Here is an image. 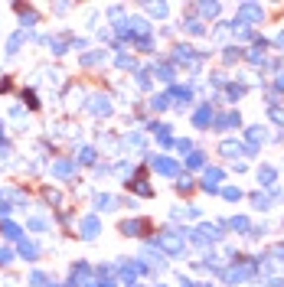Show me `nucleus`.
Here are the masks:
<instances>
[{
  "label": "nucleus",
  "mask_w": 284,
  "mask_h": 287,
  "mask_svg": "<svg viewBox=\"0 0 284 287\" xmlns=\"http://www.w3.org/2000/svg\"><path fill=\"white\" fill-rule=\"evenodd\" d=\"M150 245L164 248L167 255H180V251H183V232H160L157 238L150 241Z\"/></svg>",
  "instance_id": "obj_1"
},
{
  "label": "nucleus",
  "mask_w": 284,
  "mask_h": 287,
  "mask_svg": "<svg viewBox=\"0 0 284 287\" xmlns=\"http://www.w3.org/2000/svg\"><path fill=\"white\" fill-rule=\"evenodd\" d=\"M98 232H102V222H98V216H85L79 222V235L85 241H92V238H98Z\"/></svg>",
  "instance_id": "obj_2"
},
{
  "label": "nucleus",
  "mask_w": 284,
  "mask_h": 287,
  "mask_svg": "<svg viewBox=\"0 0 284 287\" xmlns=\"http://www.w3.org/2000/svg\"><path fill=\"white\" fill-rule=\"evenodd\" d=\"M150 167H154L160 176H176V173H180V167H176L173 160H167V157H150Z\"/></svg>",
  "instance_id": "obj_3"
},
{
  "label": "nucleus",
  "mask_w": 284,
  "mask_h": 287,
  "mask_svg": "<svg viewBox=\"0 0 284 287\" xmlns=\"http://www.w3.org/2000/svg\"><path fill=\"white\" fill-rule=\"evenodd\" d=\"M147 229L150 225L144 222V219H127V222H121V235H127V238H131V235H144Z\"/></svg>",
  "instance_id": "obj_4"
},
{
  "label": "nucleus",
  "mask_w": 284,
  "mask_h": 287,
  "mask_svg": "<svg viewBox=\"0 0 284 287\" xmlns=\"http://www.w3.org/2000/svg\"><path fill=\"white\" fill-rule=\"evenodd\" d=\"M53 173H56L59 179H69L72 173H75V163H72V160H56V163H53Z\"/></svg>",
  "instance_id": "obj_5"
},
{
  "label": "nucleus",
  "mask_w": 284,
  "mask_h": 287,
  "mask_svg": "<svg viewBox=\"0 0 284 287\" xmlns=\"http://www.w3.org/2000/svg\"><path fill=\"white\" fill-rule=\"evenodd\" d=\"M209 121H213V108H209V105H203V108L193 115V124H196V127H206Z\"/></svg>",
  "instance_id": "obj_6"
},
{
  "label": "nucleus",
  "mask_w": 284,
  "mask_h": 287,
  "mask_svg": "<svg viewBox=\"0 0 284 287\" xmlns=\"http://www.w3.org/2000/svg\"><path fill=\"white\" fill-rule=\"evenodd\" d=\"M20 255L26 258V261H36V258H40V248H36V245H33V241H20Z\"/></svg>",
  "instance_id": "obj_7"
},
{
  "label": "nucleus",
  "mask_w": 284,
  "mask_h": 287,
  "mask_svg": "<svg viewBox=\"0 0 284 287\" xmlns=\"http://www.w3.org/2000/svg\"><path fill=\"white\" fill-rule=\"evenodd\" d=\"M0 232L7 235V238H20V235H23V232H20V225L10 222V219H3V222H0Z\"/></svg>",
  "instance_id": "obj_8"
},
{
  "label": "nucleus",
  "mask_w": 284,
  "mask_h": 287,
  "mask_svg": "<svg viewBox=\"0 0 284 287\" xmlns=\"http://www.w3.org/2000/svg\"><path fill=\"white\" fill-rule=\"evenodd\" d=\"M196 238H199V241H216V238H219V232H216L213 225H199V235H196Z\"/></svg>",
  "instance_id": "obj_9"
},
{
  "label": "nucleus",
  "mask_w": 284,
  "mask_h": 287,
  "mask_svg": "<svg viewBox=\"0 0 284 287\" xmlns=\"http://www.w3.org/2000/svg\"><path fill=\"white\" fill-rule=\"evenodd\" d=\"M232 127H238V115H226V117H219V127H216V131H232Z\"/></svg>",
  "instance_id": "obj_10"
},
{
  "label": "nucleus",
  "mask_w": 284,
  "mask_h": 287,
  "mask_svg": "<svg viewBox=\"0 0 284 287\" xmlns=\"http://www.w3.org/2000/svg\"><path fill=\"white\" fill-rule=\"evenodd\" d=\"M167 105H170V95H154V98H150V108L154 111H164Z\"/></svg>",
  "instance_id": "obj_11"
},
{
  "label": "nucleus",
  "mask_w": 284,
  "mask_h": 287,
  "mask_svg": "<svg viewBox=\"0 0 284 287\" xmlns=\"http://www.w3.org/2000/svg\"><path fill=\"white\" fill-rule=\"evenodd\" d=\"M95 202H98V209H105V212H108V209H114V196H108V193H102Z\"/></svg>",
  "instance_id": "obj_12"
},
{
  "label": "nucleus",
  "mask_w": 284,
  "mask_h": 287,
  "mask_svg": "<svg viewBox=\"0 0 284 287\" xmlns=\"http://www.w3.org/2000/svg\"><path fill=\"white\" fill-rule=\"evenodd\" d=\"M75 163H95V150L92 147H82L79 157H75Z\"/></svg>",
  "instance_id": "obj_13"
},
{
  "label": "nucleus",
  "mask_w": 284,
  "mask_h": 287,
  "mask_svg": "<svg viewBox=\"0 0 284 287\" xmlns=\"http://www.w3.org/2000/svg\"><path fill=\"white\" fill-rule=\"evenodd\" d=\"M127 186H134V193H137V196H150V193H154V189H150L144 179H134V183H127Z\"/></svg>",
  "instance_id": "obj_14"
},
{
  "label": "nucleus",
  "mask_w": 284,
  "mask_h": 287,
  "mask_svg": "<svg viewBox=\"0 0 284 287\" xmlns=\"http://www.w3.org/2000/svg\"><path fill=\"white\" fill-rule=\"evenodd\" d=\"M157 72V78H164V82H173V69L170 65H160V69H154Z\"/></svg>",
  "instance_id": "obj_15"
},
{
  "label": "nucleus",
  "mask_w": 284,
  "mask_h": 287,
  "mask_svg": "<svg viewBox=\"0 0 284 287\" xmlns=\"http://www.w3.org/2000/svg\"><path fill=\"white\" fill-rule=\"evenodd\" d=\"M102 59H105V49H102V53H88L82 62H85V65H95V62H102Z\"/></svg>",
  "instance_id": "obj_16"
},
{
  "label": "nucleus",
  "mask_w": 284,
  "mask_h": 287,
  "mask_svg": "<svg viewBox=\"0 0 284 287\" xmlns=\"http://www.w3.org/2000/svg\"><path fill=\"white\" fill-rule=\"evenodd\" d=\"M20 43H23V36H20V33H16V36H13V39H10V43H7V53L13 56L16 49H20Z\"/></svg>",
  "instance_id": "obj_17"
},
{
  "label": "nucleus",
  "mask_w": 284,
  "mask_h": 287,
  "mask_svg": "<svg viewBox=\"0 0 284 287\" xmlns=\"http://www.w3.org/2000/svg\"><path fill=\"white\" fill-rule=\"evenodd\" d=\"M258 176H261V183H271V179H275V170L265 167V170H258Z\"/></svg>",
  "instance_id": "obj_18"
},
{
  "label": "nucleus",
  "mask_w": 284,
  "mask_h": 287,
  "mask_svg": "<svg viewBox=\"0 0 284 287\" xmlns=\"http://www.w3.org/2000/svg\"><path fill=\"white\" fill-rule=\"evenodd\" d=\"M43 281H46V274H40V271L30 274V287H43Z\"/></svg>",
  "instance_id": "obj_19"
},
{
  "label": "nucleus",
  "mask_w": 284,
  "mask_h": 287,
  "mask_svg": "<svg viewBox=\"0 0 284 287\" xmlns=\"http://www.w3.org/2000/svg\"><path fill=\"white\" fill-rule=\"evenodd\" d=\"M23 101L30 105V108H40V101H36V95H33V92H23Z\"/></svg>",
  "instance_id": "obj_20"
},
{
  "label": "nucleus",
  "mask_w": 284,
  "mask_h": 287,
  "mask_svg": "<svg viewBox=\"0 0 284 287\" xmlns=\"http://www.w3.org/2000/svg\"><path fill=\"white\" fill-rule=\"evenodd\" d=\"M10 261H13V251H10V248H0V264H10Z\"/></svg>",
  "instance_id": "obj_21"
},
{
  "label": "nucleus",
  "mask_w": 284,
  "mask_h": 287,
  "mask_svg": "<svg viewBox=\"0 0 284 287\" xmlns=\"http://www.w3.org/2000/svg\"><path fill=\"white\" fill-rule=\"evenodd\" d=\"M147 10H150V13H154V16H164V13H167V7H164V3H150Z\"/></svg>",
  "instance_id": "obj_22"
},
{
  "label": "nucleus",
  "mask_w": 284,
  "mask_h": 287,
  "mask_svg": "<svg viewBox=\"0 0 284 287\" xmlns=\"http://www.w3.org/2000/svg\"><path fill=\"white\" fill-rule=\"evenodd\" d=\"M7 216H10V202L0 199V219H7Z\"/></svg>",
  "instance_id": "obj_23"
},
{
  "label": "nucleus",
  "mask_w": 284,
  "mask_h": 287,
  "mask_svg": "<svg viewBox=\"0 0 284 287\" xmlns=\"http://www.w3.org/2000/svg\"><path fill=\"white\" fill-rule=\"evenodd\" d=\"M186 163H189V167H199V163H203V154H189Z\"/></svg>",
  "instance_id": "obj_24"
},
{
  "label": "nucleus",
  "mask_w": 284,
  "mask_h": 287,
  "mask_svg": "<svg viewBox=\"0 0 284 287\" xmlns=\"http://www.w3.org/2000/svg\"><path fill=\"white\" fill-rule=\"evenodd\" d=\"M222 196H226V199H238V196H242V193H238V189H232V186H229V189H222Z\"/></svg>",
  "instance_id": "obj_25"
},
{
  "label": "nucleus",
  "mask_w": 284,
  "mask_h": 287,
  "mask_svg": "<svg viewBox=\"0 0 284 287\" xmlns=\"http://www.w3.org/2000/svg\"><path fill=\"white\" fill-rule=\"evenodd\" d=\"M0 134H3V121H0Z\"/></svg>",
  "instance_id": "obj_26"
}]
</instances>
